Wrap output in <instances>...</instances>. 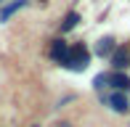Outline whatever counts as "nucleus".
I'll return each mask as SVG.
<instances>
[{
	"label": "nucleus",
	"mask_w": 130,
	"mask_h": 127,
	"mask_svg": "<svg viewBox=\"0 0 130 127\" xmlns=\"http://www.w3.org/2000/svg\"><path fill=\"white\" fill-rule=\"evenodd\" d=\"M77 21H80V13L69 11V13L64 16V21H61V32H69V29H74V27H77Z\"/></svg>",
	"instance_id": "nucleus-7"
},
{
	"label": "nucleus",
	"mask_w": 130,
	"mask_h": 127,
	"mask_svg": "<svg viewBox=\"0 0 130 127\" xmlns=\"http://www.w3.org/2000/svg\"><path fill=\"white\" fill-rule=\"evenodd\" d=\"M24 3H27V0H13V3H11L8 8H3V13H0V19L5 21V19H8V16H11V13H16V11H19L21 5H24Z\"/></svg>",
	"instance_id": "nucleus-8"
},
{
	"label": "nucleus",
	"mask_w": 130,
	"mask_h": 127,
	"mask_svg": "<svg viewBox=\"0 0 130 127\" xmlns=\"http://www.w3.org/2000/svg\"><path fill=\"white\" fill-rule=\"evenodd\" d=\"M109 58H111V66L114 69H127L130 66V50L127 48H114V53Z\"/></svg>",
	"instance_id": "nucleus-3"
},
{
	"label": "nucleus",
	"mask_w": 130,
	"mask_h": 127,
	"mask_svg": "<svg viewBox=\"0 0 130 127\" xmlns=\"http://www.w3.org/2000/svg\"><path fill=\"white\" fill-rule=\"evenodd\" d=\"M67 53H69V45L64 43V40H53V43H51V58L56 64L67 61Z\"/></svg>",
	"instance_id": "nucleus-4"
},
{
	"label": "nucleus",
	"mask_w": 130,
	"mask_h": 127,
	"mask_svg": "<svg viewBox=\"0 0 130 127\" xmlns=\"http://www.w3.org/2000/svg\"><path fill=\"white\" fill-rule=\"evenodd\" d=\"M106 82H109V74H98V77L93 79V88H96V90H104Z\"/></svg>",
	"instance_id": "nucleus-9"
},
{
	"label": "nucleus",
	"mask_w": 130,
	"mask_h": 127,
	"mask_svg": "<svg viewBox=\"0 0 130 127\" xmlns=\"http://www.w3.org/2000/svg\"><path fill=\"white\" fill-rule=\"evenodd\" d=\"M109 106L114 109L117 114H127V109H130V103H127V95L122 93V90H114V93L109 95Z\"/></svg>",
	"instance_id": "nucleus-2"
},
{
	"label": "nucleus",
	"mask_w": 130,
	"mask_h": 127,
	"mask_svg": "<svg viewBox=\"0 0 130 127\" xmlns=\"http://www.w3.org/2000/svg\"><path fill=\"white\" fill-rule=\"evenodd\" d=\"M0 3H3V0H0Z\"/></svg>",
	"instance_id": "nucleus-10"
},
{
	"label": "nucleus",
	"mask_w": 130,
	"mask_h": 127,
	"mask_svg": "<svg viewBox=\"0 0 130 127\" xmlns=\"http://www.w3.org/2000/svg\"><path fill=\"white\" fill-rule=\"evenodd\" d=\"M109 82H111V88H114V90H122V93H127V90H130V77H127V74H122V72L109 74Z\"/></svg>",
	"instance_id": "nucleus-5"
},
{
	"label": "nucleus",
	"mask_w": 130,
	"mask_h": 127,
	"mask_svg": "<svg viewBox=\"0 0 130 127\" xmlns=\"http://www.w3.org/2000/svg\"><path fill=\"white\" fill-rule=\"evenodd\" d=\"M88 64H90V53H88V48H85V45H74V48H69L67 61H64V66H67V69L82 72Z\"/></svg>",
	"instance_id": "nucleus-1"
},
{
	"label": "nucleus",
	"mask_w": 130,
	"mask_h": 127,
	"mask_svg": "<svg viewBox=\"0 0 130 127\" xmlns=\"http://www.w3.org/2000/svg\"><path fill=\"white\" fill-rule=\"evenodd\" d=\"M114 53V37H101L98 40V45H96V56H111Z\"/></svg>",
	"instance_id": "nucleus-6"
}]
</instances>
